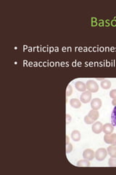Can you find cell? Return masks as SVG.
Listing matches in <instances>:
<instances>
[{
  "label": "cell",
  "instance_id": "6da1fadb",
  "mask_svg": "<svg viewBox=\"0 0 116 175\" xmlns=\"http://www.w3.org/2000/svg\"><path fill=\"white\" fill-rule=\"evenodd\" d=\"M107 150L105 148L101 147L97 150L95 152V155H94V158L99 161H102L107 157Z\"/></svg>",
  "mask_w": 116,
  "mask_h": 175
},
{
  "label": "cell",
  "instance_id": "7a4b0ae2",
  "mask_svg": "<svg viewBox=\"0 0 116 175\" xmlns=\"http://www.w3.org/2000/svg\"><path fill=\"white\" fill-rule=\"evenodd\" d=\"M86 89H88L89 91L91 93H96L99 90V85H98L97 82L96 81L93 80H89L86 82Z\"/></svg>",
  "mask_w": 116,
  "mask_h": 175
},
{
  "label": "cell",
  "instance_id": "3957f363",
  "mask_svg": "<svg viewBox=\"0 0 116 175\" xmlns=\"http://www.w3.org/2000/svg\"><path fill=\"white\" fill-rule=\"evenodd\" d=\"M104 140L107 144L111 145H116V134H105L104 136Z\"/></svg>",
  "mask_w": 116,
  "mask_h": 175
},
{
  "label": "cell",
  "instance_id": "277c9868",
  "mask_svg": "<svg viewBox=\"0 0 116 175\" xmlns=\"http://www.w3.org/2000/svg\"><path fill=\"white\" fill-rule=\"evenodd\" d=\"M80 100L83 103H88L91 100V93L89 91L83 92L80 96Z\"/></svg>",
  "mask_w": 116,
  "mask_h": 175
},
{
  "label": "cell",
  "instance_id": "5b68a950",
  "mask_svg": "<svg viewBox=\"0 0 116 175\" xmlns=\"http://www.w3.org/2000/svg\"><path fill=\"white\" fill-rule=\"evenodd\" d=\"M102 100L99 98H94L91 101V107L92 109L98 110L102 107Z\"/></svg>",
  "mask_w": 116,
  "mask_h": 175
},
{
  "label": "cell",
  "instance_id": "8992f818",
  "mask_svg": "<svg viewBox=\"0 0 116 175\" xmlns=\"http://www.w3.org/2000/svg\"><path fill=\"white\" fill-rule=\"evenodd\" d=\"M92 131L95 134H100L103 130V124L101 122L97 121L93 123L92 125Z\"/></svg>",
  "mask_w": 116,
  "mask_h": 175
},
{
  "label": "cell",
  "instance_id": "52a82bcc",
  "mask_svg": "<svg viewBox=\"0 0 116 175\" xmlns=\"http://www.w3.org/2000/svg\"><path fill=\"white\" fill-rule=\"evenodd\" d=\"M94 155H95V153L91 149H86L83 153V158L91 161V160H93V158H94Z\"/></svg>",
  "mask_w": 116,
  "mask_h": 175
},
{
  "label": "cell",
  "instance_id": "ba28073f",
  "mask_svg": "<svg viewBox=\"0 0 116 175\" xmlns=\"http://www.w3.org/2000/svg\"><path fill=\"white\" fill-rule=\"evenodd\" d=\"M114 131V127H113V124L111 123H106V124L103 125V131L105 134H111L113 131Z\"/></svg>",
  "mask_w": 116,
  "mask_h": 175
},
{
  "label": "cell",
  "instance_id": "9c48e42d",
  "mask_svg": "<svg viewBox=\"0 0 116 175\" xmlns=\"http://www.w3.org/2000/svg\"><path fill=\"white\" fill-rule=\"evenodd\" d=\"M75 87L77 90L82 92L86 91V89H86V83H84V82H82V81H77L75 83Z\"/></svg>",
  "mask_w": 116,
  "mask_h": 175
},
{
  "label": "cell",
  "instance_id": "30bf717a",
  "mask_svg": "<svg viewBox=\"0 0 116 175\" xmlns=\"http://www.w3.org/2000/svg\"><path fill=\"white\" fill-rule=\"evenodd\" d=\"M77 166H79V167H89L91 166V164H90L89 160L83 158V159L79 160L77 162Z\"/></svg>",
  "mask_w": 116,
  "mask_h": 175
},
{
  "label": "cell",
  "instance_id": "8fae6325",
  "mask_svg": "<svg viewBox=\"0 0 116 175\" xmlns=\"http://www.w3.org/2000/svg\"><path fill=\"white\" fill-rule=\"evenodd\" d=\"M107 153L110 155L112 158H116V145H111L109 146L107 149Z\"/></svg>",
  "mask_w": 116,
  "mask_h": 175
},
{
  "label": "cell",
  "instance_id": "7c38bea8",
  "mask_svg": "<svg viewBox=\"0 0 116 175\" xmlns=\"http://www.w3.org/2000/svg\"><path fill=\"white\" fill-rule=\"evenodd\" d=\"M71 138L75 142H79L81 139V133L78 130H73L71 133Z\"/></svg>",
  "mask_w": 116,
  "mask_h": 175
},
{
  "label": "cell",
  "instance_id": "4fadbf2b",
  "mask_svg": "<svg viewBox=\"0 0 116 175\" xmlns=\"http://www.w3.org/2000/svg\"><path fill=\"white\" fill-rule=\"evenodd\" d=\"M70 104H71L73 108L77 109V108L81 107V102L80 100L78 99H71L70 100Z\"/></svg>",
  "mask_w": 116,
  "mask_h": 175
},
{
  "label": "cell",
  "instance_id": "5bb4252c",
  "mask_svg": "<svg viewBox=\"0 0 116 175\" xmlns=\"http://www.w3.org/2000/svg\"><path fill=\"white\" fill-rule=\"evenodd\" d=\"M89 116L91 118L92 120H94V121L97 120L99 117V113L97 110H95V109H91V111H89L88 114Z\"/></svg>",
  "mask_w": 116,
  "mask_h": 175
},
{
  "label": "cell",
  "instance_id": "9a60e30c",
  "mask_svg": "<svg viewBox=\"0 0 116 175\" xmlns=\"http://www.w3.org/2000/svg\"><path fill=\"white\" fill-rule=\"evenodd\" d=\"M111 85H112L111 82H110L109 80H106V79L102 80L101 81V83H100V85L102 89H106V90L110 89V87H111Z\"/></svg>",
  "mask_w": 116,
  "mask_h": 175
},
{
  "label": "cell",
  "instance_id": "2e32d148",
  "mask_svg": "<svg viewBox=\"0 0 116 175\" xmlns=\"http://www.w3.org/2000/svg\"><path fill=\"white\" fill-rule=\"evenodd\" d=\"M111 120L113 126H116V106H115L114 109H113V112H112Z\"/></svg>",
  "mask_w": 116,
  "mask_h": 175
},
{
  "label": "cell",
  "instance_id": "e0dca14e",
  "mask_svg": "<svg viewBox=\"0 0 116 175\" xmlns=\"http://www.w3.org/2000/svg\"><path fill=\"white\" fill-rule=\"evenodd\" d=\"M108 165L111 167H116V158H112L110 157L108 160Z\"/></svg>",
  "mask_w": 116,
  "mask_h": 175
},
{
  "label": "cell",
  "instance_id": "ac0fdd59",
  "mask_svg": "<svg viewBox=\"0 0 116 175\" xmlns=\"http://www.w3.org/2000/svg\"><path fill=\"white\" fill-rule=\"evenodd\" d=\"M84 121L86 124H93L94 123V120H92L89 115H86L84 117Z\"/></svg>",
  "mask_w": 116,
  "mask_h": 175
},
{
  "label": "cell",
  "instance_id": "d6986e66",
  "mask_svg": "<svg viewBox=\"0 0 116 175\" xmlns=\"http://www.w3.org/2000/svg\"><path fill=\"white\" fill-rule=\"evenodd\" d=\"M73 93V88L71 86V85H68L67 87V89H66V96H71Z\"/></svg>",
  "mask_w": 116,
  "mask_h": 175
},
{
  "label": "cell",
  "instance_id": "ffe728a7",
  "mask_svg": "<svg viewBox=\"0 0 116 175\" xmlns=\"http://www.w3.org/2000/svg\"><path fill=\"white\" fill-rule=\"evenodd\" d=\"M73 150V145L71 143H68L67 145H66V153H69L71 152H72Z\"/></svg>",
  "mask_w": 116,
  "mask_h": 175
},
{
  "label": "cell",
  "instance_id": "44dd1931",
  "mask_svg": "<svg viewBox=\"0 0 116 175\" xmlns=\"http://www.w3.org/2000/svg\"><path fill=\"white\" fill-rule=\"evenodd\" d=\"M110 96L112 99H116V89H113L110 92Z\"/></svg>",
  "mask_w": 116,
  "mask_h": 175
},
{
  "label": "cell",
  "instance_id": "7402d4cb",
  "mask_svg": "<svg viewBox=\"0 0 116 175\" xmlns=\"http://www.w3.org/2000/svg\"><path fill=\"white\" fill-rule=\"evenodd\" d=\"M71 116L69 114H66V123L68 124V123H71Z\"/></svg>",
  "mask_w": 116,
  "mask_h": 175
},
{
  "label": "cell",
  "instance_id": "603a6c76",
  "mask_svg": "<svg viewBox=\"0 0 116 175\" xmlns=\"http://www.w3.org/2000/svg\"><path fill=\"white\" fill-rule=\"evenodd\" d=\"M112 104L114 106H116V99H113V101H112Z\"/></svg>",
  "mask_w": 116,
  "mask_h": 175
},
{
  "label": "cell",
  "instance_id": "cb8c5ba5",
  "mask_svg": "<svg viewBox=\"0 0 116 175\" xmlns=\"http://www.w3.org/2000/svg\"><path fill=\"white\" fill-rule=\"evenodd\" d=\"M69 143V136H66V145Z\"/></svg>",
  "mask_w": 116,
  "mask_h": 175
}]
</instances>
